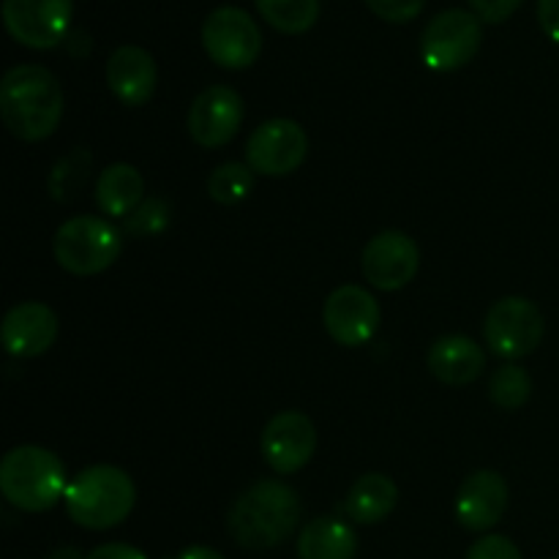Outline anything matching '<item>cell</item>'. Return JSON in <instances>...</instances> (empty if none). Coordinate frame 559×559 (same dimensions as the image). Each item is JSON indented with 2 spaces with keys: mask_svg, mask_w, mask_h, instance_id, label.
<instances>
[{
  "mask_svg": "<svg viewBox=\"0 0 559 559\" xmlns=\"http://www.w3.org/2000/svg\"><path fill=\"white\" fill-rule=\"evenodd\" d=\"M63 87L58 76L36 63L5 71L0 82V115L16 140L38 142L55 134L63 118Z\"/></svg>",
  "mask_w": 559,
  "mask_h": 559,
  "instance_id": "6da1fadb",
  "label": "cell"
},
{
  "mask_svg": "<svg viewBox=\"0 0 559 559\" xmlns=\"http://www.w3.org/2000/svg\"><path fill=\"white\" fill-rule=\"evenodd\" d=\"M300 497L284 480H260L233 502L227 530L243 549L262 551L284 544L298 530Z\"/></svg>",
  "mask_w": 559,
  "mask_h": 559,
  "instance_id": "7a4b0ae2",
  "label": "cell"
},
{
  "mask_svg": "<svg viewBox=\"0 0 559 559\" xmlns=\"http://www.w3.org/2000/svg\"><path fill=\"white\" fill-rule=\"evenodd\" d=\"M66 511L85 530L118 527L134 511V480L112 464H96L71 478L66 489Z\"/></svg>",
  "mask_w": 559,
  "mask_h": 559,
  "instance_id": "3957f363",
  "label": "cell"
},
{
  "mask_svg": "<svg viewBox=\"0 0 559 559\" xmlns=\"http://www.w3.org/2000/svg\"><path fill=\"white\" fill-rule=\"evenodd\" d=\"M66 489L63 462L47 448H11L0 462V491L20 511H49L63 500Z\"/></svg>",
  "mask_w": 559,
  "mask_h": 559,
  "instance_id": "277c9868",
  "label": "cell"
},
{
  "mask_svg": "<svg viewBox=\"0 0 559 559\" xmlns=\"http://www.w3.org/2000/svg\"><path fill=\"white\" fill-rule=\"evenodd\" d=\"M123 251L120 229L98 216H74L55 233L52 254L63 271L74 276L104 273Z\"/></svg>",
  "mask_w": 559,
  "mask_h": 559,
  "instance_id": "5b68a950",
  "label": "cell"
},
{
  "mask_svg": "<svg viewBox=\"0 0 559 559\" xmlns=\"http://www.w3.org/2000/svg\"><path fill=\"white\" fill-rule=\"evenodd\" d=\"M484 31L475 11L445 9L426 25L420 36V58L431 71H456L478 55Z\"/></svg>",
  "mask_w": 559,
  "mask_h": 559,
  "instance_id": "8992f818",
  "label": "cell"
},
{
  "mask_svg": "<svg viewBox=\"0 0 559 559\" xmlns=\"http://www.w3.org/2000/svg\"><path fill=\"white\" fill-rule=\"evenodd\" d=\"M202 47L222 69H249L262 52V33L249 11L222 5L202 22Z\"/></svg>",
  "mask_w": 559,
  "mask_h": 559,
  "instance_id": "52a82bcc",
  "label": "cell"
},
{
  "mask_svg": "<svg viewBox=\"0 0 559 559\" xmlns=\"http://www.w3.org/2000/svg\"><path fill=\"white\" fill-rule=\"evenodd\" d=\"M544 333L546 320L540 309L530 298H519V295L497 300L484 322V336L491 353L508 360L533 355L544 342Z\"/></svg>",
  "mask_w": 559,
  "mask_h": 559,
  "instance_id": "ba28073f",
  "label": "cell"
},
{
  "mask_svg": "<svg viewBox=\"0 0 559 559\" xmlns=\"http://www.w3.org/2000/svg\"><path fill=\"white\" fill-rule=\"evenodd\" d=\"M309 156V136L304 126L289 118H273L257 126L246 142V164L257 175L282 178L293 175Z\"/></svg>",
  "mask_w": 559,
  "mask_h": 559,
  "instance_id": "9c48e42d",
  "label": "cell"
},
{
  "mask_svg": "<svg viewBox=\"0 0 559 559\" xmlns=\"http://www.w3.org/2000/svg\"><path fill=\"white\" fill-rule=\"evenodd\" d=\"M74 0H3V25L14 41L52 49L69 36Z\"/></svg>",
  "mask_w": 559,
  "mask_h": 559,
  "instance_id": "30bf717a",
  "label": "cell"
},
{
  "mask_svg": "<svg viewBox=\"0 0 559 559\" xmlns=\"http://www.w3.org/2000/svg\"><path fill=\"white\" fill-rule=\"evenodd\" d=\"M380 320L382 314L377 298L358 284H344V287L333 289L322 309L328 336L342 347L369 344L380 328Z\"/></svg>",
  "mask_w": 559,
  "mask_h": 559,
  "instance_id": "8fae6325",
  "label": "cell"
},
{
  "mask_svg": "<svg viewBox=\"0 0 559 559\" xmlns=\"http://www.w3.org/2000/svg\"><path fill=\"white\" fill-rule=\"evenodd\" d=\"M418 246L407 233H399V229H385V233L374 235L366 243L364 257H360L366 282L374 289H382V293L407 287L415 273H418Z\"/></svg>",
  "mask_w": 559,
  "mask_h": 559,
  "instance_id": "7c38bea8",
  "label": "cell"
},
{
  "mask_svg": "<svg viewBox=\"0 0 559 559\" xmlns=\"http://www.w3.org/2000/svg\"><path fill=\"white\" fill-rule=\"evenodd\" d=\"M262 456L278 475H293L311 462L317 451V429L309 415L287 409L267 420L262 431Z\"/></svg>",
  "mask_w": 559,
  "mask_h": 559,
  "instance_id": "4fadbf2b",
  "label": "cell"
},
{
  "mask_svg": "<svg viewBox=\"0 0 559 559\" xmlns=\"http://www.w3.org/2000/svg\"><path fill=\"white\" fill-rule=\"evenodd\" d=\"M243 123V98L227 85H211L191 102L189 134L200 147H222Z\"/></svg>",
  "mask_w": 559,
  "mask_h": 559,
  "instance_id": "5bb4252c",
  "label": "cell"
},
{
  "mask_svg": "<svg viewBox=\"0 0 559 559\" xmlns=\"http://www.w3.org/2000/svg\"><path fill=\"white\" fill-rule=\"evenodd\" d=\"M456 519L469 533H486L500 519L508 508V484L495 469H478L456 491Z\"/></svg>",
  "mask_w": 559,
  "mask_h": 559,
  "instance_id": "9a60e30c",
  "label": "cell"
},
{
  "mask_svg": "<svg viewBox=\"0 0 559 559\" xmlns=\"http://www.w3.org/2000/svg\"><path fill=\"white\" fill-rule=\"evenodd\" d=\"M0 338H3L5 353L14 355V358H38L58 338V317L49 306L38 304V300L16 304L5 314Z\"/></svg>",
  "mask_w": 559,
  "mask_h": 559,
  "instance_id": "2e32d148",
  "label": "cell"
},
{
  "mask_svg": "<svg viewBox=\"0 0 559 559\" xmlns=\"http://www.w3.org/2000/svg\"><path fill=\"white\" fill-rule=\"evenodd\" d=\"M158 82L156 60L136 44H123L107 60V85L129 107H142L153 98Z\"/></svg>",
  "mask_w": 559,
  "mask_h": 559,
  "instance_id": "e0dca14e",
  "label": "cell"
},
{
  "mask_svg": "<svg viewBox=\"0 0 559 559\" xmlns=\"http://www.w3.org/2000/svg\"><path fill=\"white\" fill-rule=\"evenodd\" d=\"M484 366V349L469 336H442L429 349V371L445 385H469L478 380Z\"/></svg>",
  "mask_w": 559,
  "mask_h": 559,
  "instance_id": "ac0fdd59",
  "label": "cell"
},
{
  "mask_svg": "<svg viewBox=\"0 0 559 559\" xmlns=\"http://www.w3.org/2000/svg\"><path fill=\"white\" fill-rule=\"evenodd\" d=\"M145 194V180L140 169L131 164H112L102 173L96 183V202L104 216L129 218L142 205Z\"/></svg>",
  "mask_w": 559,
  "mask_h": 559,
  "instance_id": "d6986e66",
  "label": "cell"
},
{
  "mask_svg": "<svg viewBox=\"0 0 559 559\" xmlns=\"http://www.w3.org/2000/svg\"><path fill=\"white\" fill-rule=\"evenodd\" d=\"M358 538L342 519H314L298 535V559H355Z\"/></svg>",
  "mask_w": 559,
  "mask_h": 559,
  "instance_id": "ffe728a7",
  "label": "cell"
},
{
  "mask_svg": "<svg viewBox=\"0 0 559 559\" xmlns=\"http://www.w3.org/2000/svg\"><path fill=\"white\" fill-rule=\"evenodd\" d=\"M399 489L388 475L369 473L353 484L347 495V513L358 524H377L393 513Z\"/></svg>",
  "mask_w": 559,
  "mask_h": 559,
  "instance_id": "44dd1931",
  "label": "cell"
},
{
  "mask_svg": "<svg viewBox=\"0 0 559 559\" xmlns=\"http://www.w3.org/2000/svg\"><path fill=\"white\" fill-rule=\"evenodd\" d=\"M254 3L262 20L287 36L311 31L320 16V0H254Z\"/></svg>",
  "mask_w": 559,
  "mask_h": 559,
  "instance_id": "7402d4cb",
  "label": "cell"
},
{
  "mask_svg": "<svg viewBox=\"0 0 559 559\" xmlns=\"http://www.w3.org/2000/svg\"><path fill=\"white\" fill-rule=\"evenodd\" d=\"M251 189H254V169L249 164H218L207 178V194L218 205H238L251 194Z\"/></svg>",
  "mask_w": 559,
  "mask_h": 559,
  "instance_id": "603a6c76",
  "label": "cell"
},
{
  "mask_svg": "<svg viewBox=\"0 0 559 559\" xmlns=\"http://www.w3.org/2000/svg\"><path fill=\"white\" fill-rule=\"evenodd\" d=\"M489 396L497 407L513 413V409H522L530 402V396H533V380H530V374L522 366H502L491 377Z\"/></svg>",
  "mask_w": 559,
  "mask_h": 559,
  "instance_id": "cb8c5ba5",
  "label": "cell"
},
{
  "mask_svg": "<svg viewBox=\"0 0 559 559\" xmlns=\"http://www.w3.org/2000/svg\"><path fill=\"white\" fill-rule=\"evenodd\" d=\"M87 169H91V153L82 151V147H76L71 156L60 158L58 167L52 169V178H49V189H52L55 200H71V194L85 183Z\"/></svg>",
  "mask_w": 559,
  "mask_h": 559,
  "instance_id": "d4e9b609",
  "label": "cell"
},
{
  "mask_svg": "<svg viewBox=\"0 0 559 559\" xmlns=\"http://www.w3.org/2000/svg\"><path fill=\"white\" fill-rule=\"evenodd\" d=\"M169 224V205L158 197H151V200L142 202L129 218H126L123 229L131 235V238H151V235L164 233Z\"/></svg>",
  "mask_w": 559,
  "mask_h": 559,
  "instance_id": "484cf974",
  "label": "cell"
},
{
  "mask_svg": "<svg viewBox=\"0 0 559 559\" xmlns=\"http://www.w3.org/2000/svg\"><path fill=\"white\" fill-rule=\"evenodd\" d=\"M380 20L385 22H409L424 11L426 0H364Z\"/></svg>",
  "mask_w": 559,
  "mask_h": 559,
  "instance_id": "4316f807",
  "label": "cell"
},
{
  "mask_svg": "<svg viewBox=\"0 0 559 559\" xmlns=\"http://www.w3.org/2000/svg\"><path fill=\"white\" fill-rule=\"evenodd\" d=\"M467 559H524L519 546L506 535H484L473 549L467 551Z\"/></svg>",
  "mask_w": 559,
  "mask_h": 559,
  "instance_id": "83f0119b",
  "label": "cell"
},
{
  "mask_svg": "<svg viewBox=\"0 0 559 559\" xmlns=\"http://www.w3.org/2000/svg\"><path fill=\"white\" fill-rule=\"evenodd\" d=\"M484 22H502L524 3V0H467Z\"/></svg>",
  "mask_w": 559,
  "mask_h": 559,
  "instance_id": "f1b7e54d",
  "label": "cell"
},
{
  "mask_svg": "<svg viewBox=\"0 0 559 559\" xmlns=\"http://www.w3.org/2000/svg\"><path fill=\"white\" fill-rule=\"evenodd\" d=\"M538 22L546 36L559 44V0H538Z\"/></svg>",
  "mask_w": 559,
  "mask_h": 559,
  "instance_id": "f546056e",
  "label": "cell"
},
{
  "mask_svg": "<svg viewBox=\"0 0 559 559\" xmlns=\"http://www.w3.org/2000/svg\"><path fill=\"white\" fill-rule=\"evenodd\" d=\"M87 559H147L140 549L129 544H104L87 555Z\"/></svg>",
  "mask_w": 559,
  "mask_h": 559,
  "instance_id": "4dcf8cb0",
  "label": "cell"
},
{
  "mask_svg": "<svg viewBox=\"0 0 559 559\" xmlns=\"http://www.w3.org/2000/svg\"><path fill=\"white\" fill-rule=\"evenodd\" d=\"M178 559H224L218 551L207 549V546H189Z\"/></svg>",
  "mask_w": 559,
  "mask_h": 559,
  "instance_id": "1f68e13d",
  "label": "cell"
},
{
  "mask_svg": "<svg viewBox=\"0 0 559 559\" xmlns=\"http://www.w3.org/2000/svg\"><path fill=\"white\" fill-rule=\"evenodd\" d=\"M49 559H80V551H76V549H58Z\"/></svg>",
  "mask_w": 559,
  "mask_h": 559,
  "instance_id": "d6a6232c",
  "label": "cell"
},
{
  "mask_svg": "<svg viewBox=\"0 0 559 559\" xmlns=\"http://www.w3.org/2000/svg\"><path fill=\"white\" fill-rule=\"evenodd\" d=\"M557 559H559V557H557Z\"/></svg>",
  "mask_w": 559,
  "mask_h": 559,
  "instance_id": "836d02e7",
  "label": "cell"
}]
</instances>
